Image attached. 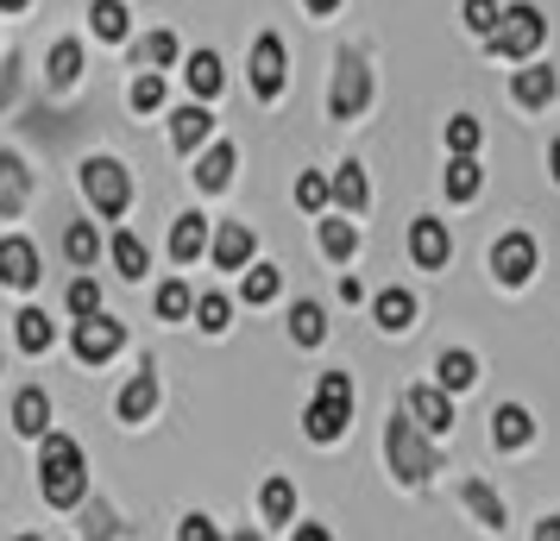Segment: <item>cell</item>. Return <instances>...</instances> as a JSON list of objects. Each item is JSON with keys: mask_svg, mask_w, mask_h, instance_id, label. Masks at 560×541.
Instances as JSON below:
<instances>
[{"mask_svg": "<svg viewBox=\"0 0 560 541\" xmlns=\"http://www.w3.org/2000/svg\"><path fill=\"white\" fill-rule=\"evenodd\" d=\"M208 132H214V114H208V102H189L171 114V145H177L183 157H196V145H202Z\"/></svg>", "mask_w": 560, "mask_h": 541, "instance_id": "cell-12", "label": "cell"}, {"mask_svg": "<svg viewBox=\"0 0 560 541\" xmlns=\"http://www.w3.org/2000/svg\"><path fill=\"white\" fill-rule=\"evenodd\" d=\"M202 252H208V221L202 214H183L177 227H171V258L177 264H196Z\"/></svg>", "mask_w": 560, "mask_h": 541, "instance_id": "cell-21", "label": "cell"}, {"mask_svg": "<svg viewBox=\"0 0 560 541\" xmlns=\"http://www.w3.org/2000/svg\"><path fill=\"white\" fill-rule=\"evenodd\" d=\"M296 541H334V536L322 529V522H296Z\"/></svg>", "mask_w": 560, "mask_h": 541, "instance_id": "cell-48", "label": "cell"}, {"mask_svg": "<svg viewBox=\"0 0 560 541\" xmlns=\"http://www.w3.org/2000/svg\"><path fill=\"white\" fill-rule=\"evenodd\" d=\"M77 77H82V45H77V38L51 45V82H57V89H70Z\"/></svg>", "mask_w": 560, "mask_h": 541, "instance_id": "cell-36", "label": "cell"}, {"mask_svg": "<svg viewBox=\"0 0 560 541\" xmlns=\"http://www.w3.org/2000/svg\"><path fill=\"white\" fill-rule=\"evenodd\" d=\"M315 397H322V403H340V410H353V378H347V372H322Z\"/></svg>", "mask_w": 560, "mask_h": 541, "instance_id": "cell-42", "label": "cell"}, {"mask_svg": "<svg viewBox=\"0 0 560 541\" xmlns=\"http://www.w3.org/2000/svg\"><path fill=\"white\" fill-rule=\"evenodd\" d=\"M13 321H20V328H13V340H20L26 353H51L57 328H51V315H45V309H20Z\"/></svg>", "mask_w": 560, "mask_h": 541, "instance_id": "cell-25", "label": "cell"}, {"mask_svg": "<svg viewBox=\"0 0 560 541\" xmlns=\"http://www.w3.org/2000/svg\"><path fill=\"white\" fill-rule=\"evenodd\" d=\"M228 321H233V303L221 296V290L196 296V328H202V334H228Z\"/></svg>", "mask_w": 560, "mask_h": 541, "instance_id": "cell-32", "label": "cell"}, {"mask_svg": "<svg viewBox=\"0 0 560 541\" xmlns=\"http://www.w3.org/2000/svg\"><path fill=\"white\" fill-rule=\"evenodd\" d=\"M548 170H555V183H560V139H555V152H548Z\"/></svg>", "mask_w": 560, "mask_h": 541, "instance_id": "cell-50", "label": "cell"}, {"mask_svg": "<svg viewBox=\"0 0 560 541\" xmlns=\"http://www.w3.org/2000/svg\"><path fill=\"white\" fill-rule=\"evenodd\" d=\"M498 20H504V13H498V0H466V32L491 38V32H498Z\"/></svg>", "mask_w": 560, "mask_h": 541, "instance_id": "cell-43", "label": "cell"}, {"mask_svg": "<svg viewBox=\"0 0 560 541\" xmlns=\"http://www.w3.org/2000/svg\"><path fill=\"white\" fill-rule=\"evenodd\" d=\"M409 415H416L429 435H447V428H454V403H447V390H441V385L409 390Z\"/></svg>", "mask_w": 560, "mask_h": 541, "instance_id": "cell-13", "label": "cell"}, {"mask_svg": "<svg viewBox=\"0 0 560 541\" xmlns=\"http://www.w3.org/2000/svg\"><path fill=\"white\" fill-rule=\"evenodd\" d=\"M233 164H240V157H233V145H208V152L196 157V183H202V189H228Z\"/></svg>", "mask_w": 560, "mask_h": 541, "instance_id": "cell-26", "label": "cell"}, {"mask_svg": "<svg viewBox=\"0 0 560 541\" xmlns=\"http://www.w3.org/2000/svg\"><path fill=\"white\" fill-rule=\"evenodd\" d=\"M70 309H77L82 321L102 315V290H95V278H77V284H70Z\"/></svg>", "mask_w": 560, "mask_h": 541, "instance_id": "cell-45", "label": "cell"}, {"mask_svg": "<svg viewBox=\"0 0 560 541\" xmlns=\"http://www.w3.org/2000/svg\"><path fill=\"white\" fill-rule=\"evenodd\" d=\"M384 454H390V472H397V479H404V485H429L434 479V447L429 440H422V422H416V415H390V428H384Z\"/></svg>", "mask_w": 560, "mask_h": 541, "instance_id": "cell-2", "label": "cell"}, {"mask_svg": "<svg viewBox=\"0 0 560 541\" xmlns=\"http://www.w3.org/2000/svg\"><path fill=\"white\" fill-rule=\"evenodd\" d=\"M491 271H498V284L523 290L535 278V239L529 233H504L498 246H491Z\"/></svg>", "mask_w": 560, "mask_h": 541, "instance_id": "cell-7", "label": "cell"}, {"mask_svg": "<svg viewBox=\"0 0 560 541\" xmlns=\"http://www.w3.org/2000/svg\"><path fill=\"white\" fill-rule=\"evenodd\" d=\"M26 189H32L26 164H20V157H13V152H0V221L26 208Z\"/></svg>", "mask_w": 560, "mask_h": 541, "instance_id": "cell-20", "label": "cell"}, {"mask_svg": "<svg viewBox=\"0 0 560 541\" xmlns=\"http://www.w3.org/2000/svg\"><path fill=\"white\" fill-rule=\"evenodd\" d=\"M114 264H120V278H145V271H152L145 239H139V233H120V239H114Z\"/></svg>", "mask_w": 560, "mask_h": 541, "instance_id": "cell-29", "label": "cell"}, {"mask_svg": "<svg viewBox=\"0 0 560 541\" xmlns=\"http://www.w3.org/2000/svg\"><path fill=\"white\" fill-rule=\"evenodd\" d=\"M541 38H548V20H541V7H529V0H516V7H504V20H498V32L485 38L498 57H510V63H529L535 51H541Z\"/></svg>", "mask_w": 560, "mask_h": 541, "instance_id": "cell-3", "label": "cell"}, {"mask_svg": "<svg viewBox=\"0 0 560 541\" xmlns=\"http://www.w3.org/2000/svg\"><path fill=\"white\" fill-rule=\"evenodd\" d=\"M479 139H485V132H479L472 114H454V120H447V152H454V157H472V152H479Z\"/></svg>", "mask_w": 560, "mask_h": 541, "instance_id": "cell-38", "label": "cell"}, {"mask_svg": "<svg viewBox=\"0 0 560 541\" xmlns=\"http://www.w3.org/2000/svg\"><path fill=\"white\" fill-rule=\"evenodd\" d=\"M322 252H328L334 264H347V258L359 252V227L353 221H322Z\"/></svg>", "mask_w": 560, "mask_h": 541, "instance_id": "cell-30", "label": "cell"}, {"mask_svg": "<svg viewBox=\"0 0 560 541\" xmlns=\"http://www.w3.org/2000/svg\"><path fill=\"white\" fill-rule=\"evenodd\" d=\"M95 252H102V239H95V227H89V221L63 227V258H70V264H95Z\"/></svg>", "mask_w": 560, "mask_h": 541, "instance_id": "cell-35", "label": "cell"}, {"mask_svg": "<svg viewBox=\"0 0 560 541\" xmlns=\"http://www.w3.org/2000/svg\"><path fill=\"white\" fill-rule=\"evenodd\" d=\"M409 258H416L422 271H441V264L454 258V239H447V227H441V221H429V214H422V221H409Z\"/></svg>", "mask_w": 560, "mask_h": 541, "instance_id": "cell-10", "label": "cell"}, {"mask_svg": "<svg viewBox=\"0 0 560 541\" xmlns=\"http://www.w3.org/2000/svg\"><path fill=\"white\" fill-rule=\"evenodd\" d=\"M38 491L57 510H77L82 491H89V466H82V447L70 435H45L38 440Z\"/></svg>", "mask_w": 560, "mask_h": 541, "instance_id": "cell-1", "label": "cell"}, {"mask_svg": "<svg viewBox=\"0 0 560 541\" xmlns=\"http://www.w3.org/2000/svg\"><path fill=\"white\" fill-rule=\"evenodd\" d=\"M535 541H560V516H541L535 522Z\"/></svg>", "mask_w": 560, "mask_h": 541, "instance_id": "cell-47", "label": "cell"}, {"mask_svg": "<svg viewBox=\"0 0 560 541\" xmlns=\"http://www.w3.org/2000/svg\"><path fill=\"white\" fill-rule=\"evenodd\" d=\"M258 510H265V522H290V516H296V485H290V479H265Z\"/></svg>", "mask_w": 560, "mask_h": 541, "instance_id": "cell-28", "label": "cell"}, {"mask_svg": "<svg viewBox=\"0 0 560 541\" xmlns=\"http://www.w3.org/2000/svg\"><path fill=\"white\" fill-rule=\"evenodd\" d=\"M38 278H45V271H38V246L20 239V233H13V239H0V284H7V290H32Z\"/></svg>", "mask_w": 560, "mask_h": 541, "instance_id": "cell-9", "label": "cell"}, {"mask_svg": "<svg viewBox=\"0 0 560 541\" xmlns=\"http://www.w3.org/2000/svg\"><path fill=\"white\" fill-rule=\"evenodd\" d=\"M529 435H535V422H529L523 403H498V410H491V440H498V447H529Z\"/></svg>", "mask_w": 560, "mask_h": 541, "instance_id": "cell-17", "label": "cell"}, {"mask_svg": "<svg viewBox=\"0 0 560 541\" xmlns=\"http://www.w3.org/2000/svg\"><path fill=\"white\" fill-rule=\"evenodd\" d=\"M89 20H95V32H102V38H127V7H120V0H95V13H89Z\"/></svg>", "mask_w": 560, "mask_h": 541, "instance_id": "cell-41", "label": "cell"}, {"mask_svg": "<svg viewBox=\"0 0 560 541\" xmlns=\"http://www.w3.org/2000/svg\"><path fill=\"white\" fill-rule=\"evenodd\" d=\"M183 82H189V95H196V102H214V95H221V82H228V70H221V57H214V51H196V57H189V70H183Z\"/></svg>", "mask_w": 560, "mask_h": 541, "instance_id": "cell-19", "label": "cell"}, {"mask_svg": "<svg viewBox=\"0 0 560 541\" xmlns=\"http://www.w3.org/2000/svg\"><path fill=\"white\" fill-rule=\"evenodd\" d=\"M322 334H328V315H322V303H296V315H290V340H296V346H315Z\"/></svg>", "mask_w": 560, "mask_h": 541, "instance_id": "cell-33", "label": "cell"}, {"mask_svg": "<svg viewBox=\"0 0 560 541\" xmlns=\"http://www.w3.org/2000/svg\"><path fill=\"white\" fill-rule=\"evenodd\" d=\"M127 102L139 107V114H158V107H164V77H158V70H145V77H132Z\"/></svg>", "mask_w": 560, "mask_h": 541, "instance_id": "cell-40", "label": "cell"}, {"mask_svg": "<svg viewBox=\"0 0 560 541\" xmlns=\"http://www.w3.org/2000/svg\"><path fill=\"white\" fill-rule=\"evenodd\" d=\"M20 7H32V0H0V13H20Z\"/></svg>", "mask_w": 560, "mask_h": 541, "instance_id": "cell-51", "label": "cell"}, {"mask_svg": "<svg viewBox=\"0 0 560 541\" xmlns=\"http://www.w3.org/2000/svg\"><path fill=\"white\" fill-rule=\"evenodd\" d=\"M13 428L26 440H45L51 435V397H45V390H20V397H13Z\"/></svg>", "mask_w": 560, "mask_h": 541, "instance_id": "cell-14", "label": "cell"}, {"mask_svg": "<svg viewBox=\"0 0 560 541\" xmlns=\"http://www.w3.org/2000/svg\"><path fill=\"white\" fill-rule=\"evenodd\" d=\"M365 102H372V70H365L359 57H340V70H334V82H328V114L334 120H359Z\"/></svg>", "mask_w": 560, "mask_h": 541, "instance_id": "cell-5", "label": "cell"}, {"mask_svg": "<svg viewBox=\"0 0 560 541\" xmlns=\"http://www.w3.org/2000/svg\"><path fill=\"white\" fill-rule=\"evenodd\" d=\"M372 315H378V328L404 334V328H416V296H409V290H378Z\"/></svg>", "mask_w": 560, "mask_h": 541, "instance_id": "cell-22", "label": "cell"}, {"mask_svg": "<svg viewBox=\"0 0 560 541\" xmlns=\"http://www.w3.org/2000/svg\"><path fill=\"white\" fill-rule=\"evenodd\" d=\"M510 95L523 107H548L560 95V77L548 70V63H529V70H516V82H510Z\"/></svg>", "mask_w": 560, "mask_h": 541, "instance_id": "cell-16", "label": "cell"}, {"mask_svg": "<svg viewBox=\"0 0 560 541\" xmlns=\"http://www.w3.org/2000/svg\"><path fill=\"white\" fill-rule=\"evenodd\" d=\"M20 541H38V536H20Z\"/></svg>", "mask_w": 560, "mask_h": 541, "instance_id": "cell-52", "label": "cell"}, {"mask_svg": "<svg viewBox=\"0 0 560 541\" xmlns=\"http://www.w3.org/2000/svg\"><path fill=\"white\" fill-rule=\"evenodd\" d=\"M278 284H283V278L271 271V264H253V271L240 278V296H246V303L258 309V303H271V296H278Z\"/></svg>", "mask_w": 560, "mask_h": 541, "instance_id": "cell-37", "label": "cell"}, {"mask_svg": "<svg viewBox=\"0 0 560 541\" xmlns=\"http://www.w3.org/2000/svg\"><path fill=\"white\" fill-rule=\"evenodd\" d=\"M70 346H77L82 365H107L120 346H127V328L107 321V315H89V321H77V340H70Z\"/></svg>", "mask_w": 560, "mask_h": 541, "instance_id": "cell-6", "label": "cell"}, {"mask_svg": "<svg viewBox=\"0 0 560 541\" xmlns=\"http://www.w3.org/2000/svg\"><path fill=\"white\" fill-rule=\"evenodd\" d=\"M82 196L95 202V214L102 221H120L132 202V177H127V164L120 157H89L82 164Z\"/></svg>", "mask_w": 560, "mask_h": 541, "instance_id": "cell-4", "label": "cell"}, {"mask_svg": "<svg viewBox=\"0 0 560 541\" xmlns=\"http://www.w3.org/2000/svg\"><path fill=\"white\" fill-rule=\"evenodd\" d=\"M152 410H158V378H152V365H145V372H132L127 390H120V422H145Z\"/></svg>", "mask_w": 560, "mask_h": 541, "instance_id": "cell-18", "label": "cell"}, {"mask_svg": "<svg viewBox=\"0 0 560 541\" xmlns=\"http://www.w3.org/2000/svg\"><path fill=\"white\" fill-rule=\"evenodd\" d=\"M139 63H152V70H164V63H177V38H171V32H152V38L139 45Z\"/></svg>", "mask_w": 560, "mask_h": 541, "instance_id": "cell-44", "label": "cell"}, {"mask_svg": "<svg viewBox=\"0 0 560 541\" xmlns=\"http://www.w3.org/2000/svg\"><path fill=\"white\" fill-rule=\"evenodd\" d=\"M240 541H258V536H240Z\"/></svg>", "mask_w": 560, "mask_h": 541, "instance_id": "cell-53", "label": "cell"}, {"mask_svg": "<svg viewBox=\"0 0 560 541\" xmlns=\"http://www.w3.org/2000/svg\"><path fill=\"white\" fill-rule=\"evenodd\" d=\"M334 202L347 208V214H359V208L372 202V183H365V170H359V164L334 170Z\"/></svg>", "mask_w": 560, "mask_h": 541, "instance_id": "cell-27", "label": "cell"}, {"mask_svg": "<svg viewBox=\"0 0 560 541\" xmlns=\"http://www.w3.org/2000/svg\"><path fill=\"white\" fill-rule=\"evenodd\" d=\"M447 196H454V202H472V196H479V157H454V164H447Z\"/></svg>", "mask_w": 560, "mask_h": 541, "instance_id": "cell-31", "label": "cell"}, {"mask_svg": "<svg viewBox=\"0 0 560 541\" xmlns=\"http://www.w3.org/2000/svg\"><path fill=\"white\" fill-rule=\"evenodd\" d=\"M472 378H479V360H472L466 346H454V353H441V360H434V385H441V390H466Z\"/></svg>", "mask_w": 560, "mask_h": 541, "instance_id": "cell-24", "label": "cell"}, {"mask_svg": "<svg viewBox=\"0 0 560 541\" xmlns=\"http://www.w3.org/2000/svg\"><path fill=\"white\" fill-rule=\"evenodd\" d=\"M328 196H334V177H322V170H303V177H296V202H303L308 214H322Z\"/></svg>", "mask_w": 560, "mask_h": 541, "instance_id": "cell-39", "label": "cell"}, {"mask_svg": "<svg viewBox=\"0 0 560 541\" xmlns=\"http://www.w3.org/2000/svg\"><path fill=\"white\" fill-rule=\"evenodd\" d=\"M283 77H290V63H283V38L278 32H265V38L253 45V89L265 95V102H278Z\"/></svg>", "mask_w": 560, "mask_h": 541, "instance_id": "cell-8", "label": "cell"}, {"mask_svg": "<svg viewBox=\"0 0 560 541\" xmlns=\"http://www.w3.org/2000/svg\"><path fill=\"white\" fill-rule=\"evenodd\" d=\"M347 422H353V410H340V403H322V397H315V403L303 410V435L322 440V447H334V440L347 435Z\"/></svg>", "mask_w": 560, "mask_h": 541, "instance_id": "cell-15", "label": "cell"}, {"mask_svg": "<svg viewBox=\"0 0 560 541\" xmlns=\"http://www.w3.org/2000/svg\"><path fill=\"white\" fill-rule=\"evenodd\" d=\"M459 497H466V510L479 516L485 529H504V497L485 485V479H466V485H459Z\"/></svg>", "mask_w": 560, "mask_h": 541, "instance_id": "cell-23", "label": "cell"}, {"mask_svg": "<svg viewBox=\"0 0 560 541\" xmlns=\"http://www.w3.org/2000/svg\"><path fill=\"white\" fill-rule=\"evenodd\" d=\"M253 252H258V233L246 221H221V233H214V264L221 271H253Z\"/></svg>", "mask_w": 560, "mask_h": 541, "instance_id": "cell-11", "label": "cell"}, {"mask_svg": "<svg viewBox=\"0 0 560 541\" xmlns=\"http://www.w3.org/2000/svg\"><path fill=\"white\" fill-rule=\"evenodd\" d=\"M177 541H221V529H214L208 516H183V522H177Z\"/></svg>", "mask_w": 560, "mask_h": 541, "instance_id": "cell-46", "label": "cell"}, {"mask_svg": "<svg viewBox=\"0 0 560 541\" xmlns=\"http://www.w3.org/2000/svg\"><path fill=\"white\" fill-rule=\"evenodd\" d=\"M308 13H334V7H340V0H303Z\"/></svg>", "mask_w": 560, "mask_h": 541, "instance_id": "cell-49", "label": "cell"}, {"mask_svg": "<svg viewBox=\"0 0 560 541\" xmlns=\"http://www.w3.org/2000/svg\"><path fill=\"white\" fill-rule=\"evenodd\" d=\"M183 315H196V296H189V284H183V278L158 284V321H183Z\"/></svg>", "mask_w": 560, "mask_h": 541, "instance_id": "cell-34", "label": "cell"}]
</instances>
